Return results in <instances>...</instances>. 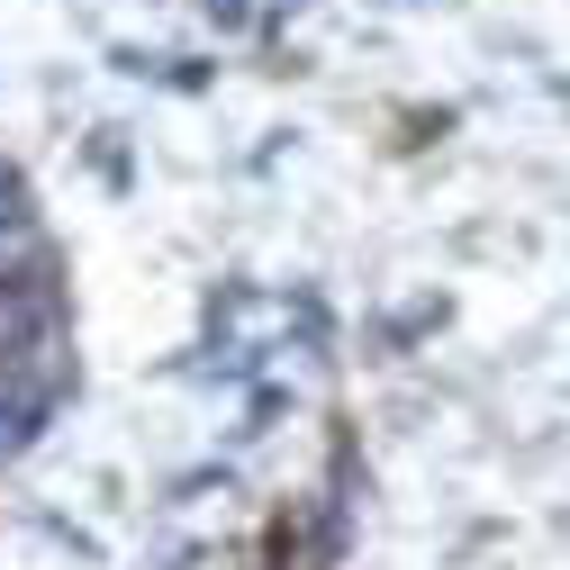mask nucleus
Listing matches in <instances>:
<instances>
[{
  "mask_svg": "<svg viewBox=\"0 0 570 570\" xmlns=\"http://www.w3.org/2000/svg\"><path fill=\"white\" fill-rule=\"evenodd\" d=\"M63 353L55 344H37L28 363H0V453H28L37 435H46V416L63 407Z\"/></svg>",
  "mask_w": 570,
  "mask_h": 570,
  "instance_id": "1",
  "label": "nucleus"
},
{
  "mask_svg": "<svg viewBox=\"0 0 570 570\" xmlns=\"http://www.w3.org/2000/svg\"><path fill=\"white\" fill-rule=\"evenodd\" d=\"M28 227V181H19V164H0V236H19Z\"/></svg>",
  "mask_w": 570,
  "mask_h": 570,
  "instance_id": "3",
  "label": "nucleus"
},
{
  "mask_svg": "<svg viewBox=\"0 0 570 570\" xmlns=\"http://www.w3.org/2000/svg\"><path fill=\"white\" fill-rule=\"evenodd\" d=\"M37 344H55V272H0V363H28Z\"/></svg>",
  "mask_w": 570,
  "mask_h": 570,
  "instance_id": "2",
  "label": "nucleus"
}]
</instances>
